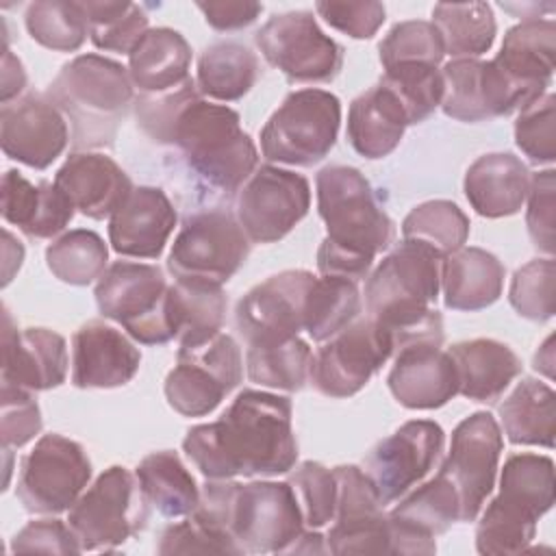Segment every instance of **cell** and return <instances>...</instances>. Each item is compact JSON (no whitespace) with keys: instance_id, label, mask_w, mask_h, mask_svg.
<instances>
[{"instance_id":"cell-30","label":"cell","mask_w":556,"mask_h":556,"mask_svg":"<svg viewBox=\"0 0 556 556\" xmlns=\"http://www.w3.org/2000/svg\"><path fill=\"white\" fill-rule=\"evenodd\" d=\"M458 380V393L473 402H495L521 374L519 356L502 341L471 339L447 350Z\"/></svg>"},{"instance_id":"cell-57","label":"cell","mask_w":556,"mask_h":556,"mask_svg":"<svg viewBox=\"0 0 556 556\" xmlns=\"http://www.w3.org/2000/svg\"><path fill=\"white\" fill-rule=\"evenodd\" d=\"M315 11L328 26L352 39H371L387 17L384 4L376 0H319L315 2Z\"/></svg>"},{"instance_id":"cell-53","label":"cell","mask_w":556,"mask_h":556,"mask_svg":"<svg viewBox=\"0 0 556 556\" xmlns=\"http://www.w3.org/2000/svg\"><path fill=\"white\" fill-rule=\"evenodd\" d=\"M195 98H200V91L193 78H187L182 85L163 93H141L139 98H135L137 124L150 139L159 143H169V135L178 113Z\"/></svg>"},{"instance_id":"cell-46","label":"cell","mask_w":556,"mask_h":556,"mask_svg":"<svg viewBox=\"0 0 556 556\" xmlns=\"http://www.w3.org/2000/svg\"><path fill=\"white\" fill-rule=\"evenodd\" d=\"M26 30L48 50L74 52L85 43L89 24L80 2L39 0L26 9Z\"/></svg>"},{"instance_id":"cell-47","label":"cell","mask_w":556,"mask_h":556,"mask_svg":"<svg viewBox=\"0 0 556 556\" xmlns=\"http://www.w3.org/2000/svg\"><path fill=\"white\" fill-rule=\"evenodd\" d=\"M387 87L406 113L408 126L426 122L443 98L441 70L428 63H404L387 67L378 80Z\"/></svg>"},{"instance_id":"cell-58","label":"cell","mask_w":556,"mask_h":556,"mask_svg":"<svg viewBox=\"0 0 556 556\" xmlns=\"http://www.w3.org/2000/svg\"><path fill=\"white\" fill-rule=\"evenodd\" d=\"M13 554H80V543L70 523L61 519H37L26 523L11 541Z\"/></svg>"},{"instance_id":"cell-49","label":"cell","mask_w":556,"mask_h":556,"mask_svg":"<svg viewBox=\"0 0 556 556\" xmlns=\"http://www.w3.org/2000/svg\"><path fill=\"white\" fill-rule=\"evenodd\" d=\"M382 70L404 63H428L439 67L445 50L439 30L426 20L397 22L378 46Z\"/></svg>"},{"instance_id":"cell-33","label":"cell","mask_w":556,"mask_h":556,"mask_svg":"<svg viewBox=\"0 0 556 556\" xmlns=\"http://www.w3.org/2000/svg\"><path fill=\"white\" fill-rule=\"evenodd\" d=\"M191 46L167 26L150 28L128 54V76L141 93H163L189 76Z\"/></svg>"},{"instance_id":"cell-62","label":"cell","mask_w":556,"mask_h":556,"mask_svg":"<svg viewBox=\"0 0 556 556\" xmlns=\"http://www.w3.org/2000/svg\"><path fill=\"white\" fill-rule=\"evenodd\" d=\"M324 541L326 539L319 532H302L291 545L289 554H324L328 552V545Z\"/></svg>"},{"instance_id":"cell-41","label":"cell","mask_w":556,"mask_h":556,"mask_svg":"<svg viewBox=\"0 0 556 556\" xmlns=\"http://www.w3.org/2000/svg\"><path fill=\"white\" fill-rule=\"evenodd\" d=\"M109 248L104 239L87 228L63 232L46 248L48 269L65 285L85 287L106 271Z\"/></svg>"},{"instance_id":"cell-43","label":"cell","mask_w":556,"mask_h":556,"mask_svg":"<svg viewBox=\"0 0 556 556\" xmlns=\"http://www.w3.org/2000/svg\"><path fill=\"white\" fill-rule=\"evenodd\" d=\"M497 495L541 519L554 504V460L528 452L508 456L500 476Z\"/></svg>"},{"instance_id":"cell-9","label":"cell","mask_w":556,"mask_h":556,"mask_svg":"<svg viewBox=\"0 0 556 556\" xmlns=\"http://www.w3.org/2000/svg\"><path fill=\"white\" fill-rule=\"evenodd\" d=\"M226 530L243 554H289L304 532V519L289 482L256 480L230 484Z\"/></svg>"},{"instance_id":"cell-50","label":"cell","mask_w":556,"mask_h":556,"mask_svg":"<svg viewBox=\"0 0 556 556\" xmlns=\"http://www.w3.org/2000/svg\"><path fill=\"white\" fill-rule=\"evenodd\" d=\"M304 526L311 530L324 528L334 517L337 508V478L332 469L315 460H304L289 473Z\"/></svg>"},{"instance_id":"cell-23","label":"cell","mask_w":556,"mask_h":556,"mask_svg":"<svg viewBox=\"0 0 556 556\" xmlns=\"http://www.w3.org/2000/svg\"><path fill=\"white\" fill-rule=\"evenodd\" d=\"M139 348L117 328L91 319L72 339V384L78 389H115L139 371Z\"/></svg>"},{"instance_id":"cell-63","label":"cell","mask_w":556,"mask_h":556,"mask_svg":"<svg viewBox=\"0 0 556 556\" xmlns=\"http://www.w3.org/2000/svg\"><path fill=\"white\" fill-rule=\"evenodd\" d=\"M534 369L547 376L549 380L554 378V334H549L543 345L534 354Z\"/></svg>"},{"instance_id":"cell-7","label":"cell","mask_w":556,"mask_h":556,"mask_svg":"<svg viewBox=\"0 0 556 556\" xmlns=\"http://www.w3.org/2000/svg\"><path fill=\"white\" fill-rule=\"evenodd\" d=\"M167 289L161 267L115 261L98 278L93 295L100 315L117 321L130 339L143 345H163L174 339Z\"/></svg>"},{"instance_id":"cell-59","label":"cell","mask_w":556,"mask_h":556,"mask_svg":"<svg viewBox=\"0 0 556 556\" xmlns=\"http://www.w3.org/2000/svg\"><path fill=\"white\" fill-rule=\"evenodd\" d=\"M206 24L215 30H239L258 20L263 13L261 2L252 0H219V2H195Z\"/></svg>"},{"instance_id":"cell-61","label":"cell","mask_w":556,"mask_h":556,"mask_svg":"<svg viewBox=\"0 0 556 556\" xmlns=\"http://www.w3.org/2000/svg\"><path fill=\"white\" fill-rule=\"evenodd\" d=\"M2 237H4V285H9L13 271L20 269V265H22L24 248L20 241L13 239V235L9 230H4Z\"/></svg>"},{"instance_id":"cell-13","label":"cell","mask_w":556,"mask_h":556,"mask_svg":"<svg viewBox=\"0 0 556 556\" xmlns=\"http://www.w3.org/2000/svg\"><path fill=\"white\" fill-rule=\"evenodd\" d=\"M91 480V463L80 443L63 434H43L22 458L15 493L28 513L70 510Z\"/></svg>"},{"instance_id":"cell-37","label":"cell","mask_w":556,"mask_h":556,"mask_svg":"<svg viewBox=\"0 0 556 556\" xmlns=\"http://www.w3.org/2000/svg\"><path fill=\"white\" fill-rule=\"evenodd\" d=\"M256 54L237 41H217L204 48L198 59L195 87L200 96L219 102L241 100L258 80Z\"/></svg>"},{"instance_id":"cell-48","label":"cell","mask_w":556,"mask_h":556,"mask_svg":"<svg viewBox=\"0 0 556 556\" xmlns=\"http://www.w3.org/2000/svg\"><path fill=\"white\" fill-rule=\"evenodd\" d=\"M508 302L517 315L530 321H547L556 313V263L552 256L521 265L508 289Z\"/></svg>"},{"instance_id":"cell-16","label":"cell","mask_w":556,"mask_h":556,"mask_svg":"<svg viewBox=\"0 0 556 556\" xmlns=\"http://www.w3.org/2000/svg\"><path fill=\"white\" fill-rule=\"evenodd\" d=\"M393 356L387 332L374 319L352 321L313 354L308 382L326 397L358 393Z\"/></svg>"},{"instance_id":"cell-51","label":"cell","mask_w":556,"mask_h":556,"mask_svg":"<svg viewBox=\"0 0 556 556\" xmlns=\"http://www.w3.org/2000/svg\"><path fill=\"white\" fill-rule=\"evenodd\" d=\"M480 59H452L443 65L441 109L458 122H486L480 91Z\"/></svg>"},{"instance_id":"cell-24","label":"cell","mask_w":556,"mask_h":556,"mask_svg":"<svg viewBox=\"0 0 556 556\" xmlns=\"http://www.w3.org/2000/svg\"><path fill=\"white\" fill-rule=\"evenodd\" d=\"M176 208L159 187H132L109 217V243L119 256L159 258L176 226Z\"/></svg>"},{"instance_id":"cell-15","label":"cell","mask_w":556,"mask_h":556,"mask_svg":"<svg viewBox=\"0 0 556 556\" xmlns=\"http://www.w3.org/2000/svg\"><path fill=\"white\" fill-rule=\"evenodd\" d=\"M504 450L500 424L486 410L471 413L452 432V443L439 473L458 495L460 521H473L495 486L497 465Z\"/></svg>"},{"instance_id":"cell-36","label":"cell","mask_w":556,"mask_h":556,"mask_svg":"<svg viewBox=\"0 0 556 556\" xmlns=\"http://www.w3.org/2000/svg\"><path fill=\"white\" fill-rule=\"evenodd\" d=\"M500 421L510 443L554 447L556 393L549 384L523 378L500 406Z\"/></svg>"},{"instance_id":"cell-44","label":"cell","mask_w":556,"mask_h":556,"mask_svg":"<svg viewBox=\"0 0 556 556\" xmlns=\"http://www.w3.org/2000/svg\"><path fill=\"white\" fill-rule=\"evenodd\" d=\"M80 7L87 15L89 39L98 50L130 54L139 39L150 30V17L141 4L87 0L80 2Z\"/></svg>"},{"instance_id":"cell-26","label":"cell","mask_w":556,"mask_h":556,"mask_svg":"<svg viewBox=\"0 0 556 556\" xmlns=\"http://www.w3.org/2000/svg\"><path fill=\"white\" fill-rule=\"evenodd\" d=\"M387 384L391 395L413 410L441 408L458 393L450 354L430 345H413L393 354Z\"/></svg>"},{"instance_id":"cell-29","label":"cell","mask_w":556,"mask_h":556,"mask_svg":"<svg viewBox=\"0 0 556 556\" xmlns=\"http://www.w3.org/2000/svg\"><path fill=\"white\" fill-rule=\"evenodd\" d=\"M530 172L510 152L478 156L465 172L463 189L471 208L489 219L515 215L528 195Z\"/></svg>"},{"instance_id":"cell-17","label":"cell","mask_w":556,"mask_h":556,"mask_svg":"<svg viewBox=\"0 0 556 556\" xmlns=\"http://www.w3.org/2000/svg\"><path fill=\"white\" fill-rule=\"evenodd\" d=\"M443 445L445 432L430 419L406 421L376 443L363 463V471L380 504L389 506L419 484L439 463Z\"/></svg>"},{"instance_id":"cell-35","label":"cell","mask_w":556,"mask_h":556,"mask_svg":"<svg viewBox=\"0 0 556 556\" xmlns=\"http://www.w3.org/2000/svg\"><path fill=\"white\" fill-rule=\"evenodd\" d=\"M135 476L150 508L167 519L189 517L200 504L195 478L172 450L148 454L137 465Z\"/></svg>"},{"instance_id":"cell-4","label":"cell","mask_w":556,"mask_h":556,"mask_svg":"<svg viewBox=\"0 0 556 556\" xmlns=\"http://www.w3.org/2000/svg\"><path fill=\"white\" fill-rule=\"evenodd\" d=\"M169 143L198 182L226 195L239 191L258 163V150L241 128L239 113L202 98L178 113Z\"/></svg>"},{"instance_id":"cell-1","label":"cell","mask_w":556,"mask_h":556,"mask_svg":"<svg viewBox=\"0 0 556 556\" xmlns=\"http://www.w3.org/2000/svg\"><path fill=\"white\" fill-rule=\"evenodd\" d=\"M182 450L206 480L287 473L298 460L291 400L243 389L217 421L193 426Z\"/></svg>"},{"instance_id":"cell-14","label":"cell","mask_w":556,"mask_h":556,"mask_svg":"<svg viewBox=\"0 0 556 556\" xmlns=\"http://www.w3.org/2000/svg\"><path fill=\"white\" fill-rule=\"evenodd\" d=\"M311 208L308 180L278 165H261L241 185L235 217L252 243L287 237Z\"/></svg>"},{"instance_id":"cell-11","label":"cell","mask_w":556,"mask_h":556,"mask_svg":"<svg viewBox=\"0 0 556 556\" xmlns=\"http://www.w3.org/2000/svg\"><path fill=\"white\" fill-rule=\"evenodd\" d=\"M250 239L237 217L222 208H206L185 217L167 258L176 280L228 282L245 263Z\"/></svg>"},{"instance_id":"cell-22","label":"cell","mask_w":556,"mask_h":556,"mask_svg":"<svg viewBox=\"0 0 556 556\" xmlns=\"http://www.w3.org/2000/svg\"><path fill=\"white\" fill-rule=\"evenodd\" d=\"M65 339L48 328L13 326L9 311L2 315V382L28 391L56 389L67 378Z\"/></svg>"},{"instance_id":"cell-20","label":"cell","mask_w":556,"mask_h":556,"mask_svg":"<svg viewBox=\"0 0 556 556\" xmlns=\"http://www.w3.org/2000/svg\"><path fill=\"white\" fill-rule=\"evenodd\" d=\"M67 141V119L50 98L24 96L2 104L0 146L9 159L46 169L63 154Z\"/></svg>"},{"instance_id":"cell-28","label":"cell","mask_w":556,"mask_h":556,"mask_svg":"<svg viewBox=\"0 0 556 556\" xmlns=\"http://www.w3.org/2000/svg\"><path fill=\"white\" fill-rule=\"evenodd\" d=\"M2 217L30 239H52L74 217L72 202L54 182H30L17 169L2 176Z\"/></svg>"},{"instance_id":"cell-8","label":"cell","mask_w":556,"mask_h":556,"mask_svg":"<svg viewBox=\"0 0 556 556\" xmlns=\"http://www.w3.org/2000/svg\"><path fill=\"white\" fill-rule=\"evenodd\" d=\"M150 504L137 476L113 465L83 491L67 513V523L83 552H111L146 528Z\"/></svg>"},{"instance_id":"cell-45","label":"cell","mask_w":556,"mask_h":556,"mask_svg":"<svg viewBox=\"0 0 556 556\" xmlns=\"http://www.w3.org/2000/svg\"><path fill=\"white\" fill-rule=\"evenodd\" d=\"M402 237L447 256L460 250L469 239V217L450 200H428L404 217Z\"/></svg>"},{"instance_id":"cell-12","label":"cell","mask_w":556,"mask_h":556,"mask_svg":"<svg viewBox=\"0 0 556 556\" xmlns=\"http://www.w3.org/2000/svg\"><path fill=\"white\" fill-rule=\"evenodd\" d=\"M254 43L291 83H330L343 67V48L319 28L311 11L271 15L256 30Z\"/></svg>"},{"instance_id":"cell-40","label":"cell","mask_w":556,"mask_h":556,"mask_svg":"<svg viewBox=\"0 0 556 556\" xmlns=\"http://www.w3.org/2000/svg\"><path fill=\"white\" fill-rule=\"evenodd\" d=\"M361 306V293L354 280L315 276L306 293L304 330L313 341L324 343L356 321Z\"/></svg>"},{"instance_id":"cell-25","label":"cell","mask_w":556,"mask_h":556,"mask_svg":"<svg viewBox=\"0 0 556 556\" xmlns=\"http://www.w3.org/2000/svg\"><path fill=\"white\" fill-rule=\"evenodd\" d=\"M54 185L72 206L91 217H111L132 191L128 174L102 152H72L54 174Z\"/></svg>"},{"instance_id":"cell-52","label":"cell","mask_w":556,"mask_h":556,"mask_svg":"<svg viewBox=\"0 0 556 556\" xmlns=\"http://www.w3.org/2000/svg\"><path fill=\"white\" fill-rule=\"evenodd\" d=\"M517 148L536 165H552L556 159V96L545 93L523 111L515 122Z\"/></svg>"},{"instance_id":"cell-27","label":"cell","mask_w":556,"mask_h":556,"mask_svg":"<svg viewBox=\"0 0 556 556\" xmlns=\"http://www.w3.org/2000/svg\"><path fill=\"white\" fill-rule=\"evenodd\" d=\"M554 20H521L506 30L502 50L493 61L530 100H539L554 76Z\"/></svg>"},{"instance_id":"cell-19","label":"cell","mask_w":556,"mask_h":556,"mask_svg":"<svg viewBox=\"0 0 556 556\" xmlns=\"http://www.w3.org/2000/svg\"><path fill=\"white\" fill-rule=\"evenodd\" d=\"M337 508L326 534L330 554H389V519L365 471L356 465L332 469Z\"/></svg>"},{"instance_id":"cell-6","label":"cell","mask_w":556,"mask_h":556,"mask_svg":"<svg viewBox=\"0 0 556 556\" xmlns=\"http://www.w3.org/2000/svg\"><path fill=\"white\" fill-rule=\"evenodd\" d=\"M341 102L324 89L291 91L261 130V152L269 163L311 167L337 143Z\"/></svg>"},{"instance_id":"cell-31","label":"cell","mask_w":556,"mask_h":556,"mask_svg":"<svg viewBox=\"0 0 556 556\" xmlns=\"http://www.w3.org/2000/svg\"><path fill=\"white\" fill-rule=\"evenodd\" d=\"M506 269L500 258L482 248H460L443 256V302L452 311H482L495 304L504 289Z\"/></svg>"},{"instance_id":"cell-18","label":"cell","mask_w":556,"mask_h":556,"mask_svg":"<svg viewBox=\"0 0 556 556\" xmlns=\"http://www.w3.org/2000/svg\"><path fill=\"white\" fill-rule=\"evenodd\" d=\"M315 276L306 269H287L254 285L235 308V326L248 345L278 341L304 330L306 293Z\"/></svg>"},{"instance_id":"cell-5","label":"cell","mask_w":556,"mask_h":556,"mask_svg":"<svg viewBox=\"0 0 556 556\" xmlns=\"http://www.w3.org/2000/svg\"><path fill=\"white\" fill-rule=\"evenodd\" d=\"M48 98L72 122L76 148L111 146L135 104L128 67L100 54H80L65 63Z\"/></svg>"},{"instance_id":"cell-42","label":"cell","mask_w":556,"mask_h":556,"mask_svg":"<svg viewBox=\"0 0 556 556\" xmlns=\"http://www.w3.org/2000/svg\"><path fill=\"white\" fill-rule=\"evenodd\" d=\"M536 521L530 510L495 495L478 521L476 549L495 556L521 554L536 536Z\"/></svg>"},{"instance_id":"cell-32","label":"cell","mask_w":556,"mask_h":556,"mask_svg":"<svg viewBox=\"0 0 556 556\" xmlns=\"http://www.w3.org/2000/svg\"><path fill=\"white\" fill-rule=\"evenodd\" d=\"M406 113L380 83L356 96L348 111V139L356 154L376 161L389 156L406 130Z\"/></svg>"},{"instance_id":"cell-2","label":"cell","mask_w":556,"mask_h":556,"mask_svg":"<svg viewBox=\"0 0 556 556\" xmlns=\"http://www.w3.org/2000/svg\"><path fill=\"white\" fill-rule=\"evenodd\" d=\"M317 211L326 237L317 250L321 276L363 280L376 256L393 243L395 228L369 180L350 165H328L315 176Z\"/></svg>"},{"instance_id":"cell-38","label":"cell","mask_w":556,"mask_h":556,"mask_svg":"<svg viewBox=\"0 0 556 556\" xmlns=\"http://www.w3.org/2000/svg\"><path fill=\"white\" fill-rule=\"evenodd\" d=\"M432 24L441 35L445 54L454 59H478L491 50L497 33L495 15L486 2H439Z\"/></svg>"},{"instance_id":"cell-54","label":"cell","mask_w":556,"mask_h":556,"mask_svg":"<svg viewBox=\"0 0 556 556\" xmlns=\"http://www.w3.org/2000/svg\"><path fill=\"white\" fill-rule=\"evenodd\" d=\"M159 554H243L239 543L226 532L200 521L195 515L167 526L156 543Z\"/></svg>"},{"instance_id":"cell-39","label":"cell","mask_w":556,"mask_h":556,"mask_svg":"<svg viewBox=\"0 0 556 556\" xmlns=\"http://www.w3.org/2000/svg\"><path fill=\"white\" fill-rule=\"evenodd\" d=\"M311 363V345L300 334L252 343L245 352V371L254 384L289 393L300 391L308 382Z\"/></svg>"},{"instance_id":"cell-34","label":"cell","mask_w":556,"mask_h":556,"mask_svg":"<svg viewBox=\"0 0 556 556\" xmlns=\"http://www.w3.org/2000/svg\"><path fill=\"white\" fill-rule=\"evenodd\" d=\"M226 293L222 285L204 280H176L167 289V308L178 345H195L222 330L226 317Z\"/></svg>"},{"instance_id":"cell-3","label":"cell","mask_w":556,"mask_h":556,"mask_svg":"<svg viewBox=\"0 0 556 556\" xmlns=\"http://www.w3.org/2000/svg\"><path fill=\"white\" fill-rule=\"evenodd\" d=\"M443 256L432 248L402 239L367 276L365 308L389 337L393 354L413 345L441 348L443 317L434 308L441 289Z\"/></svg>"},{"instance_id":"cell-21","label":"cell","mask_w":556,"mask_h":556,"mask_svg":"<svg viewBox=\"0 0 556 556\" xmlns=\"http://www.w3.org/2000/svg\"><path fill=\"white\" fill-rule=\"evenodd\" d=\"M387 519L389 554H434V536L460 521L456 489L445 476L437 473L404 497Z\"/></svg>"},{"instance_id":"cell-10","label":"cell","mask_w":556,"mask_h":556,"mask_svg":"<svg viewBox=\"0 0 556 556\" xmlns=\"http://www.w3.org/2000/svg\"><path fill=\"white\" fill-rule=\"evenodd\" d=\"M241 378L243 358L237 341L217 332L202 343L178 350L176 367L165 378V397L182 417H204L239 387Z\"/></svg>"},{"instance_id":"cell-56","label":"cell","mask_w":556,"mask_h":556,"mask_svg":"<svg viewBox=\"0 0 556 556\" xmlns=\"http://www.w3.org/2000/svg\"><path fill=\"white\" fill-rule=\"evenodd\" d=\"M526 226L534 248L547 256L554 254V228H556V178L554 169H543L530 176L528 187Z\"/></svg>"},{"instance_id":"cell-55","label":"cell","mask_w":556,"mask_h":556,"mask_svg":"<svg viewBox=\"0 0 556 556\" xmlns=\"http://www.w3.org/2000/svg\"><path fill=\"white\" fill-rule=\"evenodd\" d=\"M41 430V410L28 389L2 382L0 391V437L2 450L22 447Z\"/></svg>"},{"instance_id":"cell-60","label":"cell","mask_w":556,"mask_h":556,"mask_svg":"<svg viewBox=\"0 0 556 556\" xmlns=\"http://www.w3.org/2000/svg\"><path fill=\"white\" fill-rule=\"evenodd\" d=\"M26 85V72L20 63V59L4 48V56H2V104L11 102L13 98L20 96V91Z\"/></svg>"}]
</instances>
